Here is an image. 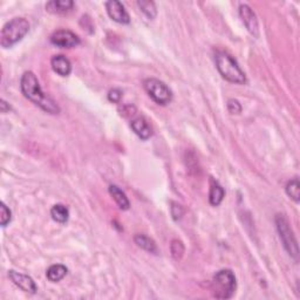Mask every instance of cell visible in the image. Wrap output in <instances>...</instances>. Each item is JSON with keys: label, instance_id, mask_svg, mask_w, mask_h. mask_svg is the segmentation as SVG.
Wrapping results in <instances>:
<instances>
[{"label": "cell", "instance_id": "obj_12", "mask_svg": "<svg viewBox=\"0 0 300 300\" xmlns=\"http://www.w3.org/2000/svg\"><path fill=\"white\" fill-rule=\"evenodd\" d=\"M51 65L54 72L60 77H68L72 72V65L65 55H54L51 60Z\"/></svg>", "mask_w": 300, "mask_h": 300}, {"label": "cell", "instance_id": "obj_24", "mask_svg": "<svg viewBox=\"0 0 300 300\" xmlns=\"http://www.w3.org/2000/svg\"><path fill=\"white\" fill-rule=\"evenodd\" d=\"M121 97H122V92L118 88L111 89V91L108 93V100L113 103H119L120 100H121Z\"/></svg>", "mask_w": 300, "mask_h": 300}, {"label": "cell", "instance_id": "obj_16", "mask_svg": "<svg viewBox=\"0 0 300 300\" xmlns=\"http://www.w3.org/2000/svg\"><path fill=\"white\" fill-rule=\"evenodd\" d=\"M135 243L137 244V246H140L141 249L147 251V252L157 254L159 253V249H157L156 243L153 241L152 238H149L148 236L145 235H136L134 238Z\"/></svg>", "mask_w": 300, "mask_h": 300}, {"label": "cell", "instance_id": "obj_11", "mask_svg": "<svg viewBox=\"0 0 300 300\" xmlns=\"http://www.w3.org/2000/svg\"><path fill=\"white\" fill-rule=\"evenodd\" d=\"M130 127L134 133L136 134L141 140L147 141L148 138L152 137L153 129L144 118H137L133 120L130 123Z\"/></svg>", "mask_w": 300, "mask_h": 300}, {"label": "cell", "instance_id": "obj_22", "mask_svg": "<svg viewBox=\"0 0 300 300\" xmlns=\"http://www.w3.org/2000/svg\"><path fill=\"white\" fill-rule=\"evenodd\" d=\"M171 253H172V257H174L176 260L181 259L183 253H184V246H183L182 242L172 241V243H171Z\"/></svg>", "mask_w": 300, "mask_h": 300}, {"label": "cell", "instance_id": "obj_15", "mask_svg": "<svg viewBox=\"0 0 300 300\" xmlns=\"http://www.w3.org/2000/svg\"><path fill=\"white\" fill-rule=\"evenodd\" d=\"M67 272H68V269H67L65 265L55 264L50 266V269H48L46 272V276L47 279L52 281V283H58V281L65 278Z\"/></svg>", "mask_w": 300, "mask_h": 300}, {"label": "cell", "instance_id": "obj_20", "mask_svg": "<svg viewBox=\"0 0 300 300\" xmlns=\"http://www.w3.org/2000/svg\"><path fill=\"white\" fill-rule=\"evenodd\" d=\"M285 190H286L287 196L298 203L299 200H300V184H299L298 177L288 181V183L286 184V188H285Z\"/></svg>", "mask_w": 300, "mask_h": 300}, {"label": "cell", "instance_id": "obj_5", "mask_svg": "<svg viewBox=\"0 0 300 300\" xmlns=\"http://www.w3.org/2000/svg\"><path fill=\"white\" fill-rule=\"evenodd\" d=\"M276 225L277 230H278L280 241L283 243L285 250L287 251V253L293 258L295 261L299 259V249H298V243L295 239L293 231L290 227V223L286 219V217L284 215H277L276 216Z\"/></svg>", "mask_w": 300, "mask_h": 300}, {"label": "cell", "instance_id": "obj_21", "mask_svg": "<svg viewBox=\"0 0 300 300\" xmlns=\"http://www.w3.org/2000/svg\"><path fill=\"white\" fill-rule=\"evenodd\" d=\"M0 212H2L0 224H2V227L5 228L11 222V219H12V212H11V210L7 208V205L4 202L2 203V206H0Z\"/></svg>", "mask_w": 300, "mask_h": 300}, {"label": "cell", "instance_id": "obj_19", "mask_svg": "<svg viewBox=\"0 0 300 300\" xmlns=\"http://www.w3.org/2000/svg\"><path fill=\"white\" fill-rule=\"evenodd\" d=\"M137 5L140 7V10L144 13V16L150 20L155 19L157 16V9L154 2H149V0H140L137 2Z\"/></svg>", "mask_w": 300, "mask_h": 300}, {"label": "cell", "instance_id": "obj_2", "mask_svg": "<svg viewBox=\"0 0 300 300\" xmlns=\"http://www.w3.org/2000/svg\"><path fill=\"white\" fill-rule=\"evenodd\" d=\"M215 61L217 69H218L219 74L222 75L225 80L232 82V84H245V73H244L241 67H239L238 62L236 61L228 52H217L215 55Z\"/></svg>", "mask_w": 300, "mask_h": 300}, {"label": "cell", "instance_id": "obj_9", "mask_svg": "<svg viewBox=\"0 0 300 300\" xmlns=\"http://www.w3.org/2000/svg\"><path fill=\"white\" fill-rule=\"evenodd\" d=\"M106 10L107 13L111 20H114L119 24H129L130 17L128 12H127L125 6L122 5V3L118 2V0H110V2L106 3Z\"/></svg>", "mask_w": 300, "mask_h": 300}, {"label": "cell", "instance_id": "obj_13", "mask_svg": "<svg viewBox=\"0 0 300 300\" xmlns=\"http://www.w3.org/2000/svg\"><path fill=\"white\" fill-rule=\"evenodd\" d=\"M74 3L70 0H52L46 4V11L53 14H65L72 11Z\"/></svg>", "mask_w": 300, "mask_h": 300}, {"label": "cell", "instance_id": "obj_4", "mask_svg": "<svg viewBox=\"0 0 300 300\" xmlns=\"http://www.w3.org/2000/svg\"><path fill=\"white\" fill-rule=\"evenodd\" d=\"M237 288L235 273L231 270H220L213 277L212 293L217 299H230Z\"/></svg>", "mask_w": 300, "mask_h": 300}, {"label": "cell", "instance_id": "obj_10", "mask_svg": "<svg viewBox=\"0 0 300 300\" xmlns=\"http://www.w3.org/2000/svg\"><path fill=\"white\" fill-rule=\"evenodd\" d=\"M9 277L10 279L12 280L19 288H21L22 291L32 294H34L36 292L38 287H36L35 281L33 280L29 276L22 275V273H19L17 271L11 270V271H9Z\"/></svg>", "mask_w": 300, "mask_h": 300}, {"label": "cell", "instance_id": "obj_25", "mask_svg": "<svg viewBox=\"0 0 300 300\" xmlns=\"http://www.w3.org/2000/svg\"><path fill=\"white\" fill-rule=\"evenodd\" d=\"M183 212H184V210H183L182 205H179L178 203H172L171 215H172V217H174L175 220L181 218V217L183 216Z\"/></svg>", "mask_w": 300, "mask_h": 300}, {"label": "cell", "instance_id": "obj_14", "mask_svg": "<svg viewBox=\"0 0 300 300\" xmlns=\"http://www.w3.org/2000/svg\"><path fill=\"white\" fill-rule=\"evenodd\" d=\"M109 194H110V196L113 197V200L116 202V204L119 205L120 209H122V210L129 209L130 203H129L128 197H127V195L123 193V191L120 189L118 185L111 184L109 186Z\"/></svg>", "mask_w": 300, "mask_h": 300}, {"label": "cell", "instance_id": "obj_18", "mask_svg": "<svg viewBox=\"0 0 300 300\" xmlns=\"http://www.w3.org/2000/svg\"><path fill=\"white\" fill-rule=\"evenodd\" d=\"M224 196H225V191L223 188L220 186L218 183H213L209 194L210 204L212 206H218L223 202Z\"/></svg>", "mask_w": 300, "mask_h": 300}, {"label": "cell", "instance_id": "obj_1", "mask_svg": "<svg viewBox=\"0 0 300 300\" xmlns=\"http://www.w3.org/2000/svg\"><path fill=\"white\" fill-rule=\"evenodd\" d=\"M21 92L26 99L32 101L48 114H59L60 108L55 101L43 92L39 80L33 72H25L20 80Z\"/></svg>", "mask_w": 300, "mask_h": 300}, {"label": "cell", "instance_id": "obj_6", "mask_svg": "<svg viewBox=\"0 0 300 300\" xmlns=\"http://www.w3.org/2000/svg\"><path fill=\"white\" fill-rule=\"evenodd\" d=\"M143 87L148 95L155 101L157 104L166 106L172 100V92L163 81L155 78H149L143 82Z\"/></svg>", "mask_w": 300, "mask_h": 300}, {"label": "cell", "instance_id": "obj_8", "mask_svg": "<svg viewBox=\"0 0 300 300\" xmlns=\"http://www.w3.org/2000/svg\"><path fill=\"white\" fill-rule=\"evenodd\" d=\"M239 17H241L243 24L245 25L250 34H252L253 36L259 35V25H258L257 17L249 5L243 4L239 6Z\"/></svg>", "mask_w": 300, "mask_h": 300}, {"label": "cell", "instance_id": "obj_26", "mask_svg": "<svg viewBox=\"0 0 300 300\" xmlns=\"http://www.w3.org/2000/svg\"><path fill=\"white\" fill-rule=\"evenodd\" d=\"M0 106H2V111L3 113H7L11 109V107L9 106V104H7V102L5 100H2V103H0Z\"/></svg>", "mask_w": 300, "mask_h": 300}, {"label": "cell", "instance_id": "obj_3", "mask_svg": "<svg viewBox=\"0 0 300 300\" xmlns=\"http://www.w3.org/2000/svg\"><path fill=\"white\" fill-rule=\"evenodd\" d=\"M29 31V22L25 18H14L4 25L0 33V45L10 48L22 40Z\"/></svg>", "mask_w": 300, "mask_h": 300}, {"label": "cell", "instance_id": "obj_23", "mask_svg": "<svg viewBox=\"0 0 300 300\" xmlns=\"http://www.w3.org/2000/svg\"><path fill=\"white\" fill-rule=\"evenodd\" d=\"M228 109L231 114H239L242 111V106L237 100L231 99L228 101Z\"/></svg>", "mask_w": 300, "mask_h": 300}, {"label": "cell", "instance_id": "obj_17", "mask_svg": "<svg viewBox=\"0 0 300 300\" xmlns=\"http://www.w3.org/2000/svg\"><path fill=\"white\" fill-rule=\"evenodd\" d=\"M51 216L56 223L65 224L69 218V210L63 204H55L51 209Z\"/></svg>", "mask_w": 300, "mask_h": 300}, {"label": "cell", "instance_id": "obj_7", "mask_svg": "<svg viewBox=\"0 0 300 300\" xmlns=\"http://www.w3.org/2000/svg\"><path fill=\"white\" fill-rule=\"evenodd\" d=\"M51 43L60 48H74L80 45V38L67 29H59L51 35Z\"/></svg>", "mask_w": 300, "mask_h": 300}]
</instances>
